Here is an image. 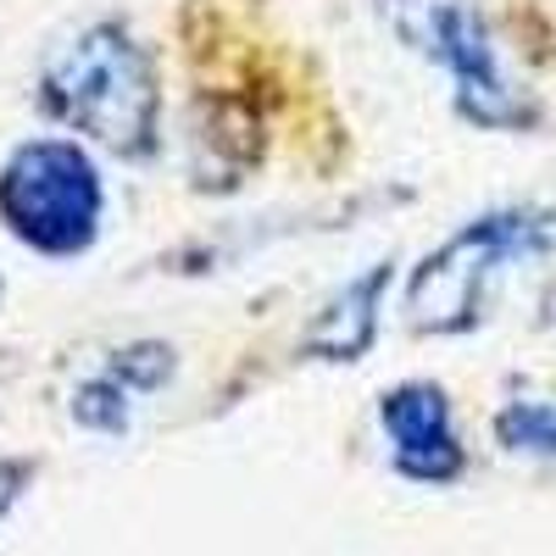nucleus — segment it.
Returning a JSON list of instances; mask_svg holds the SVG:
<instances>
[{"label": "nucleus", "instance_id": "1", "mask_svg": "<svg viewBox=\"0 0 556 556\" xmlns=\"http://www.w3.org/2000/svg\"><path fill=\"white\" fill-rule=\"evenodd\" d=\"M39 106L62 128L96 139L123 162L156 156L162 89L151 51L128 34V23L101 17L67 34L39 67Z\"/></svg>", "mask_w": 556, "mask_h": 556}, {"label": "nucleus", "instance_id": "2", "mask_svg": "<svg viewBox=\"0 0 556 556\" xmlns=\"http://www.w3.org/2000/svg\"><path fill=\"white\" fill-rule=\"evenodd\" d=\"M551 251V212L540 206H495L462 223L451 240H440L406 278V329L412 334H468L484 323L495 290L513 273H545Z\"/></svg>", "mask_w": 556, "mask_h": 556}, {"label": "nucleus", "instance_id": "3", "mask_svg": "<svg viewBox=\"0 0 556 556\" xmlns=\"http://www.w3.org/2000/svg\"><path fill=\"white\" fill-rule=\"evenodd\" d=\"M379 17L406 51L445 67L456 112L473 128H529L540 117L534 96L506 67L479 0H379Z\"/></svg>", "mask_w": 556, "mask_h": 556}, {"label": "nucleus", "instance_id": "4", "mask_svg": "<svg viewBox=\"0 0 556 556\" xmlns=\"http://www.w3.org/2000/svg\"><path fill=\"white\" fill-rule=\"evenodd\" d=\"M106 184L73 139H23L0 162V223L39 256H84L101 240Z\"/></svg>", "mask_w": 556, "mask_h": 556}, {"label": "nucleus", "instance_id": "5", "mask_svg": "<svg viewBox=\"0 0 556 556\" xmlns=\"http://www.w3.org/2000/svg\"><path fill=\"white\" fill-rule=\"evenodd\" d=\"M379 429L390 440V468L412 484H456L468 473V445L456 434L451 395L434 379H401L379 395Z\"/></svg>", "mask_w": 556, "mask_h": 556}, {"label": "nucleus", "instance_id": "6", "mask_svg": "<svg viewBox=\"0 0 556 556\" xmlns=\"http://www.w3.org/2000/svg\"><path fill=\"white\" fill-rule=\"evenodd\" d=\"M395 278V262H374L362 267L351 285H340L329 301H323L301 334V356L306 362H362L379 340V306H384V290Z\"/></svg>", "mask_w": 556, "mask_h": 556}, {"label": "nucleus", "instance_id": "7", "mask_svg": "<svg viewBox=\"0 0 556 556\" xmlns=\"http://www.w3.org/2000/svg\"><path fill=\"white\" fill-rule=\"evenodd\" d=\"M495 445L513 456H556V395H506L495 412Z\"/></svg>", "mask_w": 556, "mask_h": 556}, {"label": "nucleus", "instance_id": "8", "mask_svg": "<svg viewBox=\"0 0 556 556\" xmlns=\"http://www.w3.org/2000/svg\"><path fill=\"white\" fill-rule=\"evenodd\" d=\"M134 395H139V390H128L112 367H101L96 379H84V384L73 390L67 412H73V424L89 429V434H123L128 417H134Z\"/></svg>", "mask_w": 556, "mask_h": 556}, {"label": "nucleus", "instance_id": "9", "mask_svg": "<svg viewBox=\"0 0 556 556\" xmlns=\"http://www.w3.org/2000/svg\"><path fill=\"white\" fill-rule=\"evenodd\" d=\"M28 479H34V462H17V456H0V518H7L12 506L23 501Z\"/></svg>", "mask_w": 556, "mask_h": 556}]
</instances>
